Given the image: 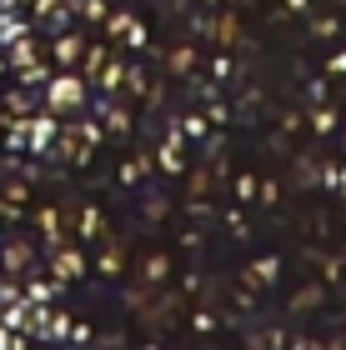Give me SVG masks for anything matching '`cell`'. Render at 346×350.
Wrapping results in <instances>:
<instances>
[{
	"label": "cell",
	"instance_id": "1",
	"mask_svg": "<svg viewBox=\"0 0 346 350\" xmlns=\"http://www.w3.org/2000/svg\"><path fill=\"white\" fill-rule=\"evenodd\" d=\"M75 100H81V85H75V81H55V90H51V105H60V110H66V105H75Z\"/></svg>",
	"mask_w": 346,
	"mask_h": 350
}]
</instances>
